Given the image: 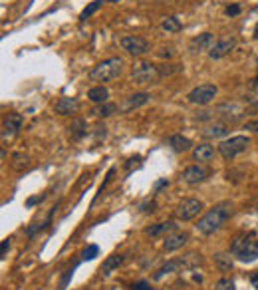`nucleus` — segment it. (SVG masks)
<instances>
[{
    "mask_svg": "<svg viewBox=\"0 0 258 290\" xmlns=\"http://www.w3.org/2000/svg\"><path fill=\"white\" fill-rule=\"evenodd\" d=\"M233 217V205L231 203H221L217 207H213L199 223H197V231L203 235H213L217 231H221L225 227V223Z\"/></svg>",
    "mask_w": 258,
    "mask_h": 290,
    "instance_id": "nucleus-1",
    "label": "nucleus"
},
{
    "mask_svg": "<svg viewBox=\"0 0 258 290\" xmlns=\"http://www.w3.org/2000/svg\"><path fill=\"white\" fill-rule=\"evenodd\" d=\"M124 72V60L120 56L108 58L104 62H100L94 70H90V80L92 82H112L116 78H120V74Z\"/></svg>",
    "mask_w": 258,
    "mask_h": 290,
    "instance_id": "nucleus-2",
    "label": "nucleus"
},
{
    "mask_svg": "<svg viewBox=\"0 0 258 290\" xmlns=\"http://www.w3.org/2000/svg\"><path fill=\"white\" fill-rule=\"evenodd\" d=\"M231 253L241 261V263H255L258 259V241L253 235H241L233 241Z\"/></svg>",
    "mask_w": 258,
    "mask_h": 290,
    "instance_id": "nucleus-3",
    "label": "nucleus"
},
{
    "mask_svg": "<svg viewBox=\"0 0 258 290\" xmlns=\"http://www.w3.org/2000/svg\"><path fill=\"white\" fill-rule=\"evenodd\" d=\"M131 78L137 84H153L161 78V72L157 66L149 64V62H135L131 68Z\"/></svg>",
    "mask_w": 258,
    "mask_h": 290,
    "instance_id": "nucleus-4",
    "label": "nucleus"
},
{
    "mask_svg": "<svg viewBox=\"0 0 258 290\" xmlns=\"http://www.w3.org/2000/svg\"><path fill=\"white\" fill-rule=\"evenodd\" d=\"M251 145V140L247 136H235L231 140H225L223 144L219 145V153L225 159H235L237 155H241L243 151H247Z\"/></svg>",
    "mask_w": 258,
    "mask_h": 290,
    "instance_id": "nucleus-5",
    "label": "nucleus"
},
{
    "mask_svg": "<svg viewBox=\"0 0 258 290\" xmlns=\"http://www.w3.org/2000/svg\"><path fill=\"white\" fill-rule=\"evenodd\" d=\"M217 94H219V88L215 84H203V86H197L195 90H191L187 100L197 106H207L217 98Z\"/></svg>",
    "mask_w": 258,
    "mask_h": 290,
    "instance_id": "nucleus-6",
    "label": "nucleus"
},
{
    "mask_svg": "<svg viewBox=\"0 0 258 290\" xmlns=\"http://www.w3.org/2000/svg\"><path fill=\"white\" fill-rule=\"evenodd\" d=\"M201 211H203V203L199 199H183L175 209V217L179 221H193Z\"/></svg>",
    "mask_w": 258,
    "mask_h": 290,
    "instance_id": "nucleus-7",
    "label": "nucleus"
},
{
    "mask_svg": "<svg viewBox=\"0 0 258 290\" xmlns=\"http://www.w3.org/2000/svg\"><path fill=\"white\" fill-rule=\"evenodd\" d=\"M120 44L131 56H143V54L149 52V42L145 38H141V36H124L120 40Z\"/></svg>",
    "mask_w": 258,
    "mask_h": 290,
    "instance_id": "nucleus-8",
    "label": "nucleus"
},
{
    "mask_svg": "<svg viewBox=\"0 0 258 290\" xmlns=\"http://www.w3.org/2000/svg\"><path fill=\"white\" fill-rule=\"evenodd\" d=\"M211 171L207 167H201V165H191L183 171L181 179L187 183V185H199V183H205L209 179Z\"/></svg>",
    "mask_w": 258,
    "mask_h": 290,
    "instance_id": "nucleus-9",
    "label": "nucleus"
},
{
    "mask_svg": "<svg viewBox=\"0 0 258 290\" xmlns=\"http://www.w3.org/2000/svg\"><path fill=\"white\" fill-rule=\"evenodd\" d=\"M22 124H24V118L20 114H8L2 124V140L6 142L10 138H14L22 130Z\"/></svg>",
    "mask_w": 258,
    "mask_h": 290,
    "instance_id": "nucleus-10",
    "label": "nucleus"
},
{
    "mask_svg": "<svg viewBox=\"0 0 258 290\" xmlns=\"http://www.w3.org/2000/svg\"><path fill=\"white\" fill-rule=\"evenodd\" d=\"M149 102H151V94H147V92L131 94V96H128L124 100V104L120 106V112L122 114H129V112H133V110H137V108H141V106H145Z\"/></svg>",
    "mask_w": 258,
    "mask_h": 290,
    "instance_id": "nucleus-11",
    "label": "nucleus"
},
{
    "mask_svg": "<svg viewBox=\"0 0 258 290\" xmlns=\"http://www.w3.org/2000/svg\"><path fill=\"white\" fill-rule=\"evenodd\" d=\"M235 46H237V40H235V38H223V40H219V42L209 50V58H211V60H221V58H225L227 54H231V52L235 50Z\"/></svg>",
    "mask_w": 258,
    "mask_h": 290,
    "instance_id": "nucleus-12",
    "label": "nucleus"
},
{
    "mask_svg": "<svg viewBox=\"0 0 258 290\" xmlns=\"http://www.w3.org/2000/svg\"><path fill=\"white\" fill-rule=\"evenodd\" d=\"M78 110H80V102H78L76 98H68V96L60 98V100L56 102V106H54V112H56L58 116H72V114H76Z\"/></svg>",
    "mask_w": 258,
    "mask_h": 290,
    "instance_id": "nucleus-13",
    "label": "nucleus"
},
{
    "mask_svg": "<svg viewBox=\"0 0 258 290\" xmlns=\"http://www.w3.org/2000/svg\"><path fill=\"white\" fill-rule=\"evenodd\" d=\"M187 241H189V235H187V233H173V235L165 237L163 249H165L167 253H173V251L183 249V247L187 245Z\"/></svg>",
    "mask_w": 258,
    "mask_h": 290,
    "instance_id": "nucleus-14",
    "label": "nucleus"
},
{
    "mask_svg": "<svg viewBox=\"0 0 258 290\" xmlns=\"http://www.w3.org/2000/svg\"><path fill=\"white\" fill-rule=\"evenodd\" d=\"M213 42H215V36L211 32H203V34H199L197 38L191 40L189 48H191V52H203V50H211Z\"/></svg>",
    "mask_w": 258,
    "mask_h": 290,
    "instance_id": "nucleus-15",
    "label": "nucleus"
},
{
    "mask_svg": "<svg viewBox=\"0 0 258 290\" xmlns=\"http://www.w3.org/2000/svg\"><path fill=\"white\" fill-rule=\"evenodd\" d=\"M213 157H215V147H213V145L201 144L193 149V159L199 161V163H207V161H211Z\"/></svg>",
    "mask_w": 258,
    "mask_h": 290,
    "instance_id": "nucleus-16",
    "label": "nucleus"
},
{
    "mask_svg": "<svg viewBox=\"0 0 258 290\" xmlns=\"http://www.w3.org/2000/svg\"><path fill=\"white\" fill-rule=\"evenodd\" d=\"M175 229H177V225H175L173 221H165V223H157V225L147 227V229H145V235H147V237H161V235L171 233V231H175Z\"/></svg>",
    "mask_w": 258,
    "mask_h": 290,
    "instance_id": "nucleus-17",
    "label": "nucleus"
},
{
    "mask_svg": "<svg viewBox=\"0 0 258 290\" xmlns=\"http://www.w3.org/2000/svg\"><path fill=\"white\" fill-rule=\"evenodd\" d=\"M68 130H70V138H72V140H76V142H80V140L88 134V124H86V120L78 118V120H74V122H72V126H70Z\"/></svg>",
    "mask_w": 258,
    "mask_h": 290,
    "instance_id": "nucleus-18",
    "label": "nucleus"
},
{
    "mask_svg": "<svg viewBox=\"0 0 258 290\" xmlns=\"http://www.w3.org/2000/svg\"><path fill=\"white\" fill-rule=\"evenodd\" d=\"M169 145H171V149L173 151H177V153H185V151H189L191 149V140H187V138H183L181 134H175V136H171L169 138Z\"/></svg>",
    "mask_w": 258,
    "mask_h": 290,
    "instance_id": "nucleus-19",
    "label": "nucleus"
},
{
    "mask_svg": "<svg viewBox=\"0 0 258 290\" xmlns=\"http://www.w3.org/2000/svg\"><path fill=\"white\" fill-rule=\"evenodd\" d=\"M108 98H110V92L106 86H96L88 92V100H92L94 104H106Z\"/></svg>",
    "mask_w": 258,
    "mask_h": 290,
    "instance_id": "nucleus-20",
    "label": "nucleus"
},
{
    "mask_svg": "<svg viewBox=\"0 0 258 290\" xmlns=\"http://www.w3.org/2000/svg\"><path fill=\"white\" fill-rule=\"evenodd\" d=\"M122 263H124V257H122V255H112V257H108L106 263L102 265V275H104V277L112 275L116 269L122 267Z\"/></svg>",
    "mask_w": 258,
    "mask_h": 290,
    "instance_id": "nucleus-21",
    "label": "nucleus"
},
{
    "mask_svg": "<svg viewBox=\"0 0 258 290\" xmlns=\"http://www.w3.org/2000/svg\"><path fill=\"white\" fill-rule=\"evenodd\" d=\"M116 112H118V106H116V104H108V102H106V104H100L98 108H94V112H92V114H94V116H98V118H110V116H114Z\"/></svg>",
    "mask_w": 258,
    "mask_h": 290,
    "instance_id": "nucleus-22",
    "label": "nucleus"
},
{
    "mask_svg": "<svg viewBox=\"0 0 258 290\" xmlns=\"http://www.w3.org/2000/svg\"><path fill=\"white\" fill-rule=\"evenodd\" d=\"M183 265H185L183 261H171V263H167L165 267H161V269L155 273V277H153V279H155V281H161L165 275H169V273H175V271H177L179 267H183Z\"/></svg>",
    "mask_w": 258,
    "mask_h": 290,
    "instance_id": "nucleus-23",
    "label": "nucleus"
},
{
    "mask_svg": "<svg viewBox=\"0 0 258 290\" xmlns=\"http://www.w3.org/2000/svg\"><path fill=\"white\" fill-rule=\"evenodd\" d=\"M227 134H229V130H227L225 124H215V126H211V128H207V130L203 132L205 138H223V136H227Z\"/></svg>",
    "mask_w": 258,
    "mask_h": 290,
    "instance_id": "nucleus-24",
    "label": "nucleus"
},
{
    "mask_svg": "<svg viewBox=\"0 0 258 290\" xmlns=\"http://www.w3.org/2000/svg\"><path fill=\"white\" fill-rule=\"evenodd\" d=\"M161 28H163L165 32H179V30L183 28V24L179 22V18H175V16H167V18L161 22Z\"/></svg>",
    "mask_w": 258,
    "mask_h": 290,
    "instance_id": "nucleus-25",
    "label": "nucleus"
},
{
    "mask_svg": "<svg viewBox=\"0 0 258 290\" xmlns=\"http://www.w3.org/2000/svg\"><path fill=\"white\" fill-rule=\"evenodd\" d=\"M215 263H217V267L223 269V271H231V269H233V259H231V255H227V253L215 255Z\"/></svg>",
    "mask_w": 258,
    "mask_h": 290,
    "instance_id": "nucleus-26",
    "label": "nucleus"
},
{
    "mask_svg": "<svg viewBox=\"0 0 258 290\" xmlns=\"http://www.w3.org/2000/svg\"><path fill=\"white\" fill-rule=\"evenodd\" d=\"M102 6H104V0H94V2L90 4V6H86V8H84V12L80 14V18H82V20L90 18V16H92L94 12H98V10L102 8Z\"/></svg>",
    "mask_w": 258,
    "mask_h": 290,
    "instance_id": "nucleus-27",
    "label": "nucleus"
},
{
    "mask_svg": "<svg viewBox=\"0 0 258 290\" xmlns=\"http://www.w3.org/2000/svg\"><path fill=\"white\" fill-rule=\"evenodd\" d=\"M100 255V247L98 245H90L84 253H82V261H94Z\"/></svg>",
    "mask_w": 258,
    "mask_h": 290,
    "instance_id": "nucleus-28",
    "label": "nucleus"
},
{
    "mask_svg": "<svg viewBox=\"0 0 258 290\" xmlns=\"http://www.w3.org/2000/svg\"><path fill=\"white\" fill-rule=\"evenodd\" d=\"M28 163H30L28 155H22V153H16V155H14V169L22 171L24 167H28Z\"/></svg>",
    "mask_w": 258,
    "mask_h": 290,
    "instance_id": "nucleus-29",
    "label": "nucleus"
},
{
    "mask_svg": "<svg viewBox=\"0 0 258 290\" xmlns=\"http://www.w3.org/2000/svg\"><path fill=\"white\" fill-rule=\"evenodd\" d=\"M215 290H235V285H233V281H229V279H221V281L217 283V289Z\"/></svg>",
    "mask_w": 258,
    "mask_h": 290,
    "instance_id": "nucleus-30",
    "label": "nucleus"
},
{
    "mask_svg": "<svg viewBox=\"0 0 258 290\" xmlns=\"http://www.w3.org/2000/svg\"><path fill=\"white\" fill-rule=\"evenodd\" d=\"M131 289H133V290H153V289H151V285H149L147 281H137V283H135Z\"/></svg>",
    "mask_w": 258,
    "mask_h": 290,
    "instance_id": "nucleus-31",
    "label": "nucleus"
},
{
    "mask_svg": "<svg viewBox=\"0 0 258 290\" xmlns=\"http://www.w3.org/2000/svg\"><path fill=\"white\" fill-rule=\"evenodd\" d=\"M245 130H247V132H251V134H258V120L247 122V124H245Z\"/></svg>",
    "mask_w": 258,
    "mask_h": 290,
    "instance_id": "nucleus-32",
    "label": "nucleus"
},
{
    "mask_svg": "<svg viewBox=\"0 0 258 290\" xmlns=\"http://www.w3.org/2000/svg\"><path fill=\"white\" fill-rule=\"evenodd\" d=\"M72 275H74V269L66 271V277H64V281H62V285H60V289H58V290H66V285H68V281L72 279Z\"/></svg>",
    "mask_w": 258,
    "mask_h": 290,
    "instance_id": "nucleus-33",
    "label": "nucleus"
},
{
    "mask_svg": "<svg viewBox=\"0 0 258 290\" xmlns=\"http://www.w3.org/2000/svg\"><path fill=\"white\" fill-rule=\"evenodd\" d=\"M141 211H143V213H153V211H155V201H151V203H145V205H141Z\"/></svg>",
    "mask_w": 258,
    "mask_h": 290,
    "instance_id": "nucleus-34",
    "label": "nucleus"
},
{
    "mask_svg": "<svg viewBox=\"0 0 258 290\" xmlns=\"http://www.w3.org/2000/svg\"><path fill=\"white\" fill-rule=\"evenodd\" d=\"M239 12H241V6H237V4H235V6H229V8H227V14H229V16H237Z\"/></svg>",
    "mask_w": 258,
    "mask_h": 290,
    "instance_id": "nucleus-35",
    "label": "nucleus"
},
{
    "mask_svg": "<svg viewBox=\"0 0 258 290\" xmlns=\"http://www.w3.org/2000/svg\"><path fill=\"white\" fill-rule=\"evenodd\" d=\"M8 249H10V239H4V241H2V247H0V255L4 257Z\"/></svg>",
    "mask_w": 258,
    "mask_h": 290,
    "instance_id": "nucleus-36",
    "label": "nucleus"
},
{
    "mask_svg": "<svg viewBox=\"0 0 258 290\" xmlns=\"http://www.w3.org/2000/svg\"><path fill=\"white\" fill-rule=\"evenodd\" d=\"M167 185H169V181H167V179H163V181H159V183L155 185V191H161V189H163V187H167Z\"/></svg>",
    "mask_w": 258,
    "mask_h": 290,
    "instance_id": "nucleus-37",
    "label": "nucleus"
},
{
    "mask_svg": "<svg viewBox=\"0 0 258 290\" xmlns=\"http://www.w3.org/2000/svg\"><path fill=\"white\" fill-rule=\"evenodd\" d=\"M40 201H42V197H32V199H28V203H26V205H28V207H34V205H36V203H40Z\"/></svg>",
    "mask_w": 258,
    "mask_h": 290,
    "instance_id": "nucleus-38",
    "label": "nucleus"
},
{
    "mask_svg": "<svg viewBox=\"0 0 258 290\" xmlns=\"http://www.w3.org/2000/svg\"><path fill=\"white\" fill-rule=\"evenodd\" d=\"M255 38H257V40H258V24H257V26H255Z\"/></svg>",
    "mask_w": 258,
    "mask_h": 290,
    "instance_id": "nucleus-39",
    "label": "nucleus"
},
{
    "mask_svg": "<svg viewBox=\"0 0 258 290\" xmlns=\"http://www.w3.org/2000/svg\"><path fill=\"white\" fill-rule=\"evenodd\" d=\"M110 2H120V0H110Z\"/></svg>",
    "mask_w": 258,
    "mask_h": 290,
    "instance_id": "nucleus-40",
    "label": "nucleus"
},
{
    "mask_svg": "<svg viewBox=\"0 0 258 290\" xmlns=\"http://www.w3.org/2000/svg\"><path fill=\"white\" fill-rule=\"evenodd\" d=\"M257 86H258V76H257Z\"/></svg>",
    "mask_w": 258,
    "mask_h": 290,
    "instance_id": "nucleus-41",
    "label": "nucleus"
},
{
    "mask_svg": "<svg viewBox=\"0 0 258 290\" xmlns=\"http://www.w3.org/2000/svg\"><path fill=\"white\" fill-rule=\"evenodd\" d=\"M257 211H258V207H257Z\"/></svg>",
    "mask_w": 258,
    "mask_h": 290,
    "instance_id": "nucleus-42",
    "label": "nucleus"
}]
</instances>
